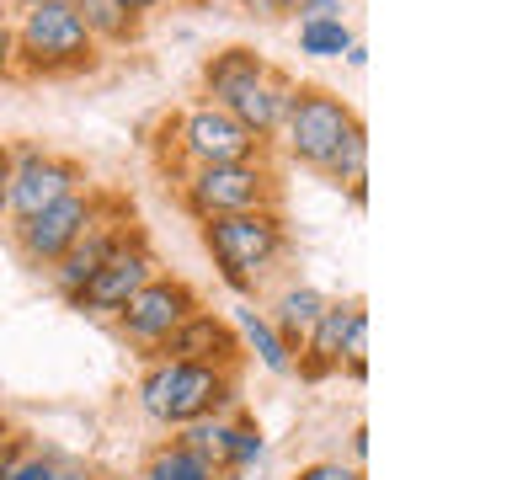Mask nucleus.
I'll return each mask as SVG.
<instances>
[{
  "label": "nucleus",
  "mask_w": 512,
  "mask_h": 480,
  "mask_svg": "<svg viewBox=\"0 0 512 480\" xmlns=\"http://www.w3.org/2000/svg\"><path fill=\"white\" fill-rule=\"evenodd\" d=\"M203 251L214 256L219 278L235 294H256L267 272L288 256V219H283V208H251V214L208 219Z\"/></svg>",
  "instance_id": "f257e3e1"
},
{
  "label": "nucleus",
  "mask_w": 512,
  "mask_h": 480,
  "mask_svg": "<svg viewBox=\"0 0 512 480\" xmlns=\"http://www.w3.org/2000/svg\"><path fill=\"white\" fill-rule=\"evenodd\" d=\"M139 406L160 427H187L198 416H219L235 406V374L203 363H171V358H144L139 374Z\"/></svg>",
  "instance_id": "f03ea898"
},
{
  "label": "nucleus",
  "mask_w": 512,
  "mask_h": 480,
  "mask_svg": "<svg viewBox=\"0 0 512 480\" xmlns=\"http://www.w3.org/2000/svg\"><path fill=\"white\" fill-rule=\"evenodd\" d=\"M11 32H16V70L22 75H80V70H96V54H102L70 0H43V6L16 11Z\"/></svg>",
  "instance_id": "7ed1b4c3"
},
{
  "label": "nucleus",
  "mask_w": 512,
  "mask_h": 480,
  "mask_svg": "<svg viewBox=\"0 0 512 480\" xmlns=\"http://www.w3.org/2000/svg\"><path fill=\"white\" fill-rule=\"evenodd\" d=\"M182 208L198 224L251 208H278V171L272 160H230V166H198L182 176Z\"/></svg>",
  "instance_id": "20e7f679"
},
{
  "label": "nucleus",
  "mask_w": 512,
  "mask_h": 480,
  "mask_svg": "<svg viewBox=\"0 0 512 480\" xmlns=\"http://www.w3.org/2000/svg\"><path fill=\"white\" fill-rule=\"evenodd\" d=\"M358 123L363 118L352 112L347 96H336L326 86H294V102H288V118H283V134L278 139H283L288 160L320 171L336 155V144H342Z\"/></svg>",
  "instance_id": "39448f33"
},
{
  "label": "nucleus",
  "mask_w": 512,
  "mask_h": 480,
  "mask_svg": "<svg viewBox=\"0 0 512 480\" xmlns=\"http://www.w3.org/2000/svg\"><path fill=\"white\" fill-rule=\"evenodd\" d=\"M91 187L86 166L59 150H43V144H16L11 150V198H6V219H32L43 208H54L59 198Z\"/></svg>",
  "instance_id": "423d86ee"
},
{
  "label": "nucleus",
  "mask_w": 512,
  "mask_h": 480,
  "mask_svg": "<svg viewBox=\"0 0 512 480\" xmlns=\"http://www.w3.org/2000/svg\"><path fill=\"white\" fill-rule=\"evenodd\" d=\"M192 310H203L198 288H192L187 278H171V272H155V278L118 310V331H123L128 347H139L144 358H155L160 342H166Z\"/></svg>",
  "instance_id": "0eeeda50"
},
{
  "label": "nucleus",
  "mask_w": 512,
  "mask_h": 480,
  "mask_svg": "<svg viewBox=\"0 0 512 480\" xmlns=\"http://www.w3.org/2000/svg\"><path fill=\"white\" fill-rule=\"evenodd\" d=\"M171 139H176V155L187 160V171L198 166H230V160H262L267 144L251 139L224 107H208L198 102L182 118H171Z\"/></svg>",
  "instance_id": "6e6552de"
},
{
  "label": "nucleus",
  "mask_w": 512,
  "mask_h": 480,
  "mask_svg": "<svg viewBox=\"0 0 512 480\" xmlns=\"http://www.w3.org/2000/svg\"><path fill=\"white\" fill-rule=\"evenodd\" d=\"M102 198H107V192L80 187V192H70V198H59L54 208H43V214L16 219V224H11L16 251H22L32 267H54L59 256H64V251H70L80 235L91 230V219L102 214Z\"/></svg>",
  "instance_id": "1a4fd4ad"
},
{
  "label": "nucleus",
  "mask_w": 512,
  "mask_h": 480,
  "mask_svg": "<svg viewBox=\"0 0 512 480\" xmlns=\"http://www.w3.org/2000/svg\"><path fill=\"white\" fill-rule=\"evenodd\" d=\"M160 272V262H155V251H150V240H144V230H134L123 240L118 251L107 256L102 267H96V278L80 288V294L70 299L75 310H86V315H118L128 299L139 294L144 283H150Z\"/></svg>",
  "instance_id": "9d476101"
},
{
  "label": "nucleus",
  "mask_w": 512,
  "mask_h": 480,
  "mask_svg": "<svg viewBox=\"0 0 512 480\" xmlns=\"http://www.w3.org/2000/svg\"><path fill=\"white\" fill-rule=\"evenodd\" d=\"M134 230H139V224H134V208L118 203V198H102V214L91 219V230L80 235V240L59 256L54 267H48V272H54V288H59L64 299H75L80 288H86V283L96 278V267H102L107 256L118 251Z\"/></svg>",
  "instance_id": "9b49d317"
},
{
  "label": "nucleus",
  "mask_w": 512,
  "mask_h": 480,
  "mask_svg": "<svg viewBox=\"0 0 512 480\" xmlns=\"http://www.w3.org/2000/svg\"><path fill=\"white\" fill-rule=\"evenodd\" d=\"M155 358H171V363H203V368H224L235 374L246 347H240V331L230 320H219L214 310H192L182 326H176L166 342H160Z\"/></svg>",
  "instance_id": "f8f14e48"
},
{
  "label": "nucleus",
  "mask_w": 512,
  "mask_h": 480,
  "mask_svg": "<svg viewBox=\"0 0 512 480\" xmlns=\"http://www.w3.org/2000/svg\"><path fill=\"white\" fill-rule=\"evenodd\" d=\"M358 310H363L358 299H326V310H320V320L310 326V336H304V347L294 352L299 379L320 384L342 368V342H347V326L358 320Z\"/></svg>",
  "instance_id": "ddd939ff"
},
{
  "label": "nucleus",
  "mask_w": 512,
  "mask_h": 480,
  "mask_svg": "<svg viewBox=\"0 0 512 480\" xmlns=\"http://www.w3.org/2000/svg\"><path fill=\"white\" fill-rule=\"evenodd\" d=\"M267 70H272V59L262 54V48L230 43V48H219V54H208V59H203L198 91H203V102H208V107H230L235 96H240V91H251Z\"/></svg>",
  "instance_id": "4468645a"
},
{
  "label": "nucleus",
  "mask_w": 512,
  "mask_h": 480,
  "mask_svg": "<svg viewBox=\"0 0 512 480\" xmlns=\"http://www.w3.org/2000/svg\"><path fill=\"white\" fill-rule=\"evenodd\" d=\"M288 102H294V80H288V75L278 70V64H272V70H267L262 80H256L251 91H240V96H235V102L224 107V112H230V118H235L240 128H246L251 139H262L267 150H272V139L283 134Z\"/></svg>",
  "instance_id": "2eb2a0df"
},
{
  "label": "nucleus",
  "mask_w": 512,
  "mask_h": 480,
  "mask_svg": "<svg viewBox=\"0 0 512 480\" xmlns=\"http://www.w3.org/2000/svg\"><path fill=\"white\" fill-rule=\"evenodd\" d=\"M320 310H326V294L310 288V283H288L283 294L272 299L267 320H272V331H278V342L288 347V358L304 347V336H310V326L320 320Z\"/></svg>",
  "instance_id": "dca6fc26"
},
{
  "label": "nucleus",
  "mask_w": 512,
  "mask_h": 480,
  "mask_svg": "<svg viewBox=\"0 0 512 480\" xmlns=\"http://www.w3.org/2000/svg\"><path fill=\"white\" fill-rule=\"evenodd\" d=\"M75 6V16L86 22V32H91V43L96 48H123V43H139V32H144V22L139 16H128L118 0H70Z\"/></svg>",
  "instance_id": "f3484780"
},
{
  "label": "nucleus",
  "mask_w": 512,
  "mask_h": 480,
  "mask_svg": "<svg viewBox=\"0 0 512 480\" xmlns=\"http://www.w3.org/2000/svg\"><path fill=\"white\" fill-rule=\"evenodd\" d=\"M139 480H224V475L198 454V448H187L182 438H171V443H155L150 454H144Z\"/></svg>",
  "instance_id": "a211bd4d"
},
{
  "label": "nucleus",
  "mask_w": 512,
  "mask_h": 480,
  "mask_svg": "<svg viewBox=\"0 0 512 480\" xmlns=\"http://www.w3.org/2000/svg\"><path fill=\"white\" fill-rule=\"evenodd\" d=\"M320 176H326V182H336V187H347V198L352 203H368V128L358 123V128H352V134L342 139V144H336V155L326 160V166H320Z\"/></svg>",
  "instance_id": "6ab92c4d"
},
{
  "label": "nucleus",
  "mask_w": 512,
  "mask_h": 480,
  "mask_svg": "<svg viewBox=\"0 0 512 480\" xmlns=\"http://www.w3.org/2000/svg\"><path fill=\"white\" fill-rule=\"evenodd\" d=\"M230 416H198V422H187V427H176V438H182L187 448H198V454L214 464V470L224 475V464H230Z\"/></svg>",
  "instance_id": "aec40b11"
},
{
  "label": "nucleus",
  "mask_w": 512,
  "mask_h": 480,
  "mask_svg": "<svg viewBox=\"0 0 512 480\" xmlns=\"http://www.w3.org/2000/svg\"><path fill=\"white\" fill-rule=\"evenodd\" d=\"M240 336H246L240 347H251L256 358H262V368H272V374H294V358H288V347L278 342V331H272V320L262 310H240Z\"/></svg>",
  "instance_id": "412c9836"
},
{
  "label": "nucleus",
  "mask_w": 512,
  "mask_h": 480,
  "mask_svg": "<svg viewBox=\"0 0 512 480\" xmlns=\"http://www.w3.org/2000/svg\"><path fill=\"white\" fill-rule=\"evenodd\" d=\"M352 43L358 38H352L347 16L342 22H299V54H310V59H342Z\"/></svg>",
  "instance_id": "4be33fe9"
},
{
  "label": "nucleus",
  "mask_w": 512,
  "mask_h": 480,
  "mask_svg": "<svg viewBox=\"0 0 512 480\" xmlns=\"http://www.w3.org/2000/svg\"><path fill=\"white\" fill-rule=\"evenodd\" d=\"M262 427L251 422V416H235V427H230V464H224V475H240V470H251L256 459H262Z\"/></svg>",
  "instance_id": "5701e85b"
},
{
  "label": "nucleus",
  "mask_w": 512,
  "mask_h": 480,
  "mask_svg": "<svg viewBox=\"0 0 512 480\" xmlns=\"http://www.w3.org/2000/svg\"><path fill=\"white\" fill-rule=\"evenodd\" d=\"M336 374H347V379H368V310H358V320L347 326V342H342V368Z\"/></svg>",
  "instance_id": "b1692460"
},
{
  "label": "nucleus",
  "mask_w": 512,
  "mask_h": 480,
  "mask_svg": "<svg viewBox=\"0 0 512 480\" xmlns=\"http://www.w3.org/2000/svg\"><path fill=\"white\" fill-rule=\"evenodd\" d=\"M54 464H59V454H43V448H27L22 459L6 470V480H48L54 475Z\"/></svg>",
  "instance_id": "393cba45"
},
{
  "label": "nucleus",
  "mask_w": 512,
  "mask_h": 480,
  "mask_svg": "<svg viewBox=\"0 0 512 480\" xmlns=\"http://www.w3.org/2000/svg\"><path fill=\"white\" fill-rule=\"evenodd\" d=\"M294 480H363V470L358 464H342V459H315V464H304Z\"/></svg>",
  "instance_id": "a878e982"
},
{
  "label": "nucleus",
  "mask_w": 512,
  "mask_h": 480,
  "mask_svg": "<svg viewBox=\"0 0 512 480\" xmlns=\"http://www.w3.org/2000/svg\"><path fill=\"white\" fill-rule=\"evenodd\" d=\"M342 0H299L294 6V22H342Z\"/></svg>",
  "instance_id": "bb28decb"
},
{
  "label": "nucleus",
  "mask_w": 512,
  "mask_h": 480,
  "mask_svg": "<svg viewBox=\"0 0 512 480\" xmlns=\"http://www.w3.org/2000/svg\"><path fill=\"white\" fill-rule=\"evenodd\" d=\"M27 448H32V443H27V432H6V438H0V480H6V470L27 454Z\"/></svg>",
  "instance_id": "cd10ccee"
},
{
  "label": "nucleus",
  "mask_w": 512,
  "mask_h": 480,
  "mask_svg": "<svg viewBox=\"0 0 512 480\" xmlns=\"http://www.w3.org/2000/svg\"><path fill=\"white\" fill-rule=\"evenodd\" d=\"M48 480H102V475H96L86 459H59V464H54V475H48Z\"/></svg>",
  "instance_id": "c85d7f7f"
},
{
  "label": "nucleus",
  "mask_w": 512,
  "mask_h": 480,
  "mask_svg": "<svg viewBox=\"0 0 512 480\" xmlns=\"http://www.w3.org/2000/svg\"><path fill=\"white\" fill-rule=\"evenodd\" d=\"M16 70V32L11 22H0V75H11Z\"/></svg>",
  "instance_id": "c756f323"
},
{
  "label": "nucleus",
  "mask_w": 512,
  "mask_h": 480,
  "mask_svg": "<svg viewBox=\"0 0 512 480\" xmlns=\"http://www.w3.org/2000/svg\"><path fill=\"white\" fill-rule=\"evenodd\" d=\"M299 0H246V11L251 16H294Z\"/></svg>",
  "instance_id": "7c9ffc66"
},
{
  "label": "nucleus",
  "mask_w": 512,
  "mask_h": 480,
  "mask_svg": "<svg viewBox=\"0 0 512 480\" xmlns=\"http://www.w3.org/2000/svg\"><path fill=\"white\" fill-rule=\"evenodd\" d=\"M6 198H11V144L0 139V219H6Z\"/></svg>",
  "instance_id": "2f4dec72"
},
{
  "label": "nucleus",
  "mask_w": 512,
  "mask_h": 480,
  "mask_svg": "<svg viewBox=\"0 0 512 480\" xmlns=\"http://www.w3.org/2000/svg\"><path fill=\"white\" fill-rule=\"evenodd\" d=\"M363 454H368V427H352V464L363 470Z\"/></svg>",
  "instance_id": "473e14b6"
},
{
  "label": "nucleus",
  "mask_w": 512,
  "mask_h": 480,
  "mask_svg": "<svg viewBox=\"0 0 512 480\" xmlns=\"http://www.w3.org/2000/svg\"><path fill=\"white\" fill-rule=\"evenodd\" d=\"M118 6H123L128 16H139V22H144V16H150V11L160 6V0H118Z\"/></svg>",
  "instance_id": "72a5a7b5"
},
{
  "label": "nucleus",
  "mask_w": 512,
  "mask_h": 480,
  "mask_svg": "<svg viewBox=\"0 0 512 480\" xmlns=\"http://www.w3.org/2000/svg\"><path fill=\"white\" fill-rule=\"evenodd\" d=\"M347 64H352V70H363V64H368V54H363V43H352V48H347Z\"/></svg>",
  "instance_id": "f704fd0d"
},
{
  "label": "nucleus",
  "mask_w": 512,
  "mask_h": 480,
  "mask_svg": "<svg viewBox=\"0 0 512 480\" xmlns=\"http://www.w3.org/2000/svg\"><path fill=\"white\" fill-rule=\"evenodd\" d=\"M6 432H16V427H11V416H6V411H0V438H6Z\"/></svg>",
  "instance_id": "c9c22d12"
},
{
  "label": "nucleus",
  "mask_w": 512,
  "mask_h": 480,
  "mask_svg": "<svg viewBox=\"0 0 512 480\" xmlns=\"http://www.w3.org/2000/svg\"><path fill=\"white\" fill-rule=\"evenodd\" d=\"M11 6H16V11H27V6H43V0H11Z\"/></svg>",
  "instance_id": "e433bc0d"
},
{
  "label": "nucleus",
  "mask_w": 512,
  "mask_h": 480,
  "mask_svg": "<svg viewBox=\"0 0 512 480\" xmlns=\"http://www.w3.org/2000/svg\"><path fill=\"white\" fill-rule=\"evenodd\" d=\"M0 22H11V0H0Z\"/></svg>",
  "instance_id": "4c0bfd02"
},
{
  "label": "nucleus",
  "mask_w": 512,
  "mask_h": 480,
  "mask_svg": "<svg viewBox=\"0 0 512 480\" xmlns=\"http://www.w3.org/2000/svg\"><path fill=\"white\" fill-rule=\"evenodd\" d=\"M112 480H123V475H112Z\"/></svg>",
  "instance_id": "58836bf2"
}]
</instances>
